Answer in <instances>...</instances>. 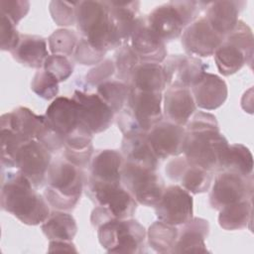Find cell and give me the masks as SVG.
Instances as JSON below:
<instances>
[{
    "label": "cell",
    "mask_w": 254,
    "mask_h": 254,
    "mask_svg": "<svg viewBox=\"0 0 254 254\" xmlns=\"http://www.w3.org/2000/svg\"><path fill=\"white\" fill-rule=\"evenodd\" d=\"M246 4L245 1L231 0L208 2L204 17L217 34L225 37L235 28L239 14Z\"/></svg>",
    "instance_id": "obj_24"
},
{
    "label": "cell",
    "mask_w": 254,
    "mask_h": 254,
    "mask_svg": "<svg viewBox=\"0 0 254 254\" xmlns=\"http://www.w3.org/2000/svg\"><path fill=\"white\" fill-rule=\"evenodd\" d=\"M76 30L95 49L107 53L122 45L110 16L107 1H77Z\"/></svg>",
    "instance_id": "obj_5"
},
{
    "label": "cell",
    "mask_w": 254,
    "mask_h": 254,
    "mask_svg": "<svg viewBox=\"0 0 254 254\" xmlns=\"http://www.w3.org/2000/svg\"><path fill=\"white\" fill-rule=\"evenodd\" d=\"M110 16L122 45L128 44L139 15V1H107Z\"/></svg>",
    "instance_id": "obj_30"
},
{
    "label": "cell",
    "mask_w": 254,
    "mask_h": 254,
    "mask_svg": "<svg viewBox=\"0 0 254 254\" xmlns=\"http://www.w3.org/2000/svg\"><path fill=\"white\" fill-rule=\"evenodd\" d=\"M79 41L76 32L69 29H58L54 31L49 39V51L52 55L72 57L76 45Z\"/></svg>",
    "instance_id": "obj_38"
},
{
    "label": "cell",
    "mask_w": 254,
    "mask_h": 254,
    "mask_svg": "<svg viewBox=\"0 0 254 254\" xmlns=\"http://www.w3.org/2000/svg\"><path fill=\"white\" fill-rule=\"evenodd\" d=\"M30 180L18 170L6 172L2 168L0 205L26 225L42 224L50 215V204Z\"/></svg>",
    "instance_id": "obj_2"
},
{
    "label": "cell",
    "mask_w": 254,
    "mask_h": 254,
    "mask_svg": "<svg viewBox=\"0 0 254 254\" xmlns=\"http://www.w3.org/2000/svg\"><path fill=\"white\" fill-rule=\"evenodd\" d=\"M129 44L142 63L162 64L168 56L166 43L148 27L144 16L138 18Z\"/></svg>",
    "instance_id": "obj_20"
},
{
    "label": "cell",
    "mask_w": 254,
    "mask_h": 254,
    "mask_svg": "<svg viewBox=\"0 0 254 254\" xmlns=\"http://www.w3.org/2000/svg\"><path fill=\"white\" fill-rule=\"evenodd\" d=\"M84 170L63 156L52 161L49 168L44 196L54 209L71 211L77 205L84 190Z\"/></svg>",
    "instance_id": "obj_4"
},
{
    "label": "cell",
    "mask_w": 254,
    "mask_h": 254,
    "mask_svg": "<svg viewBox=\"0 0 254 254\" xmlns=\"http://www.w3.org/2000/svg\"><path fill=\"white\" fill-rule=\"evenodd\" d=\"M52 161V152L34 139L23 143L18 148L14 156V168L27 177L36 189H40L46 185Z\"/></svg>",
    "instance_id": "obj_12"
},
{
    "label": "cell",
    "mask_w": 254,
    "mask_h": 254,
    "mask_svg": "<svg viewBox=\"0 0 254 254\" xmlns=\"http://www.w3.org/2000/svg\"><path fill=\"white\" fill-rule=\"evenodd\" d=\"M185 129L183 154L186 160L215 174L229 145L219 130L216 117L208 112L195 111Z\"/></svg>",
    "instance_id": "obj_1"
},
{
    "label": "cell",
    "mask_w": 254,
    "mask_h": 254,
    "mask_svg": "<svg viewBox=\"0 0 254 254\" xmlns=\"http://www.w3.org/2000/svg\"><path fill=\"white\" fill-rule=\"evenodd\" d=\"M1 50L11 52L19 43L21 34L16 25L6 16L1 15Z\"/></svg>",
    "instance_id": "obj_46"
},
{
    "label": "cell",
    "mask_w": 254,
    "mask_h": 254,
    "mask_svg": "<svg viewBox=\"0 0 254 254\" xmlns=\"http://www.w3.org/2000/svg\"><path fill=\"white\" fill-rule=\"evenodd\" d=\"M76 2L68 1H51L49 4V11L58 26L67 27L75 25Z\"/></svg>",
    "instance_id": "obj_41"
},
{
    "label": "cell",
    "mask_w": 254,
    "mask_h": 254,
    "mask_svg": "<svg viewBox=\"0 0 254 254\" xmlns=\"http://www.w3.org/2000/svg\"><path fill=\"white\" fill-rule=\"evenodd\" d=\"M190 89L196 107L203 110L217 109L225 102L228 95V88L224 79L207 71Z\"/></svg>",
    "instance_id": "obj_23"
},
{
    "label": "cell",
    "mask_w": 254,
    "mask_h": 254,
    "mask_svg": "<svg viewBox=\"0 0 254 254\" xmlns=\"http://www.w3.org/2000/svg\"><path fill=\"white\" fill-rule=\"evenodd\" d=\"M121 184L137 203L145 206H155L165 189L157 171L128 162H124Z\"/></svg>",
    "instance_id": "obj_10"
},
{
    "label": "cell",
    "mask_w": 254,
    "mask_h": 254,
    "mask_svg": "<svg viewBox=\"0 0 254 254\" xmlns=\"http://www.w3.org/2000/svg\"><path fill=\"white\" fill-rule=\"evenodd\" d=\"M186 129L165 118L155 124L148 132V142L159 160L183 154Z\"/></svg>",
    "instance_id": "obj_18"
},
{
    "label": "cell",
    "mask_w": 254,
    "mask_h": 254,
    "mask_svg": "<svg viewBox=\"0 0 254 254\" xmlns=\"http://www.w3.org/2000/svg\"><path fill=\"white\" fill-rule=\"evenodd\" d=\"M73 63L68 57L60 55H50L45 63L43 68L52 73L59 82L65 81L73 72Z\"/></svg>",
    "instance_id": "obj_42"
},
{
    "label": "cell",
    "mask_w": 254,
    "mask_h": 254,
    "mask_svg": "<svg viewBox=\"0 0 254 254\" xmlns=\"http://www.w3.org/2000/svg\"><path fill=\"white\" fill-rule=\"evenodd\" d=\"M121 153L125 162L154 171L159 168V159L148 142L147 133L124 135L121 143Z\"/></svg>",
    "instance_id": "obj_29"
},
{
    "label": "cell",
    "mask_w": 254,
    "mask_h": 254,
    "mask_svg": "<svg viewBox=\"0 0 254 254\" xmlns=\"http://www.w3.org/2000/svg\"><path fill=\"white\" fill-rule=\"evenodd\" d=\"M167 177L190 193L197 194L209 190L214 173L190 164L183 156L173 157L165 168Z\"/></svg>",
    "instance_id": "obj_17"
},
{
    "label": "cell",
    "mask_w": 254,
    "mask_h": 254,
    "mask_svg": "<svg viewBox=\"0 0 254 254\" xmlns=\"http://www.w3.org/2000/svg\"><path fill=\"white\" fill-rule=\"evenodd\" d=\"M207 4L204 1H169L144 17L148 27L167 44L181 37L185 28L198 18Z\"/></svg>",
    "instance_id": "obj_6"
},
{
    "label": "cell",
    "mask_w": 254,
    "mask_h": 254,
    "mask_svg": "<svg viewBox=\"0 0 254 254\" xmlns=\"http://www.w3.org/2000/svg\"><path fill=\"white\" fill-rule=\"evenodd\" d=\"M220 171L233 172L248 177L253 175V156L250 150L243 144H229L225 150L219 165ZM216 172V173H217Z\"/></svg>",
    "instance_id": "obj_33"
},
{
    "label": "cell",
    "mask_w": 254,
    "mask_h": 254,
    "mask_svg": "<svg viewBox=\"0 0 254 254\" xmlns=\"http://www.w3.org/2000/svg\"><path fill=\"white\" fill-rule=\"evenodd\" d=\"M93 134L81 123L64 140L63 157L71 164L86 169L93 156Z\"/></svg>",
    "instance_id": "obj_26"
},
{
    "label": "cell",
    "mask_w": 254,
    "mask_h": 254,
    "mask_svg": "<svg viewBox=\"0 0 254 254\" xmlns=\"http://www.w3.org/2000/svg\"><path fill=\"white\" fill-rule=\"evenodd\" d=\"M1 137V166L3 168H14V156L18 148L25 142L24 137L7 127H0Z\"/></svg>",
    "instance_id": "obj_39"
},
{
    "label": "cell",
    "mask_w": 254,
    "mask_h": 254,
    "mask_svg": "<svg viewBox=\"0 0 254 254\" xmlns=\"http://www.w3.org/2000/svg\"><path fill=\"white\" fill-rule=\"evenodd\" d=\"M129 92L130 86L117 78H111L96 87V93L110 106L115 115L126 105Z\"/></svg>",
    "instance_id": "obj_36"
},
{
    "label": "cell",
    "mask_w": 254,
    "mask_h": 254,
    "mask_svg": "<svg viewBox=\"0 0 254 254\" xmlns=\"http://www.w3.org/2000/svg\"><path fill=\"white\" fill-rule=\"evenodd\" d=\"M90 222L107 253L140 254L146 251L147 231L136 219L114 217L105 207L96 205L91 211Z\"/></svg>",
    "instance_id": "obj_3"
},
{
    "label": "cell",
    "mask_w": 254,
    "mask_h": 254,
    "mask_svg": "<svg viewBox=\"0 0 254 254\" xmlns=\"http://www.w3.org/2000/svg\"><path fill=\"white\" fill-rule=\"evenodd\" d=\"M129 86L141 91L163 93L167 88V80L162 64L141 63L135 68Z\"/></svg>",
    "instance_id": "obj_31"
},
{
    "label": "cell",
    "mask_w": 254,
    "mask_h": 254,
    "mask_svg": "<svg viewBox=\"0 0 254 254\" xmlns=\"http://www.w3.org/2000/svg\"><path fill=\"white\" fill-rule=\"evenodd\" d=\"M163 93L130 87L124 108L116 115L118 128L124 135L147 133L163 117Z\"/></svg>",
    "instance_id": "obj_7"
},
{
    "label": "cell",
    "mask_w": 254,
    "mask_h": 254,
    "mask_svg": "<svg viewBox=\"0 0 254 254\" xmlns=\"http://www.w3.org/2000/svg\"><path fill=\"white\" fill-rule=\"evenodd\" d=\"M106 53L92 47L84 38L79 37L72 58L74 62L82 65H96L104 60Z\"/></svg>",
    "instance_id": "obj_43"
},
{
    "label": "cell",
    "mask_w": 254,
    "mask_h": 254,
    "mask_svg": "<svg viewBox=\"0 0 254 254\" xmlns=\"http://www.w3.org/2000/svg\"><path fill=\"white\" fill-rule=\"evenodd\" d=\"M223 38L210 27L203 16L196 18L185 28L181 36V43L188 56L207 58L213 56Z\"/></svg>",
    "instance_id": "obj_15"
},
{
    "label": "cell",
    "mask_w": 254,
    "mask_h": 254,
    "mask_svg": "<svg viewBox=\"0 0 254 254\" xmlns=\"http://www.w3.org/2000/svg\"><path fill=\"white\" fill-rule=\"evenodd\" d=\"M47 125L64 140L80 124L76 102L67 96H58L44 114Z\"/></svg>",
    "instance_id": "obj_21"
},
{
    "label": "cell",
    "mask_w": 254,
    "mask_h": 254,
    "mask_svg": "<svg viewBox=\"0 0 254 254\" xmlns=\"http://www.w3.org/2000/svg\"><path fill=\"white\" fill-rule=\"evenodd\" d=\"M13 59L24 66L41 69L50 56L46 39L37 35L21 34L19 43L10 52Z\"/></svg>",
    "instance_id": "obj_28"
},
{
    "label": "cell",
    "mask_w": 254,
    "mask_h": 254,
    "mask_svg": "<svg viewBox=\"0 0 254 254\" xmlns=\"http://www.w3.org/2000/svg\"><path fill=\"white\" fill-rule=\"evenodd\" d=\"M162 65L166 74L167 87L178 85L190 88L207 68V65L198 58L180 54L167 56Z\"/></svg>",
    "instance_id": "obj_19"
},
{
    "label": "cell",
    "mask_w": 254,
    "mask_h": 254,
    "mask_svg": "<svg viewBox=\"0 0 254 254\" xmlns=\"http://www.w3.org/2000/svg\"><path fill=\"white\" fill-rule=\"evenodd\" d=\"M208 233V221L201 217H192L190 221L179 227L178 239L172 254L208 252L205 245Z\"/></svg>",
    "instance_id": "obj_25"
},
{
    "label": "cell",
    "mask_w": 254,
    "mask_h": 254,
    "mask_svg": "<svg viewBox=\"0 0 254 254\" xmlns=\"http://www.w3.org/2000/svg\"><path fill=\"white\" fill-rule=\"evenodd\" d=\"M45 236L50 240L72 241L77 233V224L68 211L54 209L41 224Z\"/></svg>",
    "instance_id": "obj_32"
},
{
    "label": "cell",
    "mask_w": 254,
    "mask_h": 254,
    "mask_svg": "<svg viewBox=\"0 0 254 254\" xmlns=\"http://www.w3.org/2000/svg\"><path fill=\"white\" fill-rule=\"evenodd\" d=\"M154 207L158 220L171 225L181 226L193 217L192 196L180 185L165 188Z\"/></svg>",
    "instance_id": "obj_13"
},
{
    "label": "cell",
    "mask_w": 254,
    "mask_h": 254,
    "mask_svg": "<svg viewBox=\"0 0 254 254\" xmlns=\"http://www.w3.org/2000/svg\"><path fill=\"white\" fill-rule=\"evenodd\" d=\"M209 191V204L213 209L220 210L224 206L244 199H253V175L244 177L233 172L220 171L215 173Z\"/></svg>",
    "instance_id": "obj_11"
},
{
    "label": "cell",
    "mask_w": 254,
    "mask_h": 254,
    "mask_svg": "<svg viewBox=\"0 0 254 254\" xmlns=\"http://www.w3.org/2000/svg\"><path fill=\"white\" fill-rule=\"evenodd\" d=\"M196 105L190 88L171 85L163 94V117L175 124L185 127L193 113Z\"/></svg>",
    "instance_id": "obj_22"
},
{
    "label": "cell",
    "mask_w": 254,
    "mask_h": 254,
    "mask_svg": "<svg viewBox=\"0 0 254 254\" xmlns=\"http://www.w3.org/2000/svg\"><path fill=\"white\" fill-rule=\"evenodd\" d=\"M1 15L6 16L16 26L26 17L30 10V2L22 0H1Z\"/></svg>",
    "instance_id": "obj_45"
},
{
    "label": "cell",
    "mask_w": 254,
    "mask_h": 254,
    "mask_svg": "<svg viewBox=\"0 0 254 254\" xmlns=\"http://www.w3.org/2000/svg\"><path fill=\"white\" fill-rule=\"evenodd\" d=\"M84 190L89 199L105 207L114 217L131 218L136 212L137 201L121 183H108L86 177Z\"/></svg>",
    "instance_id": "obj_9"
},
{
    "label": "cell",
    "mask_w": 254,
    "mask_h": 254,
    "mask_svg": "<svg viewBox=\"0 0 254 254\" xmlns=\"http://www.w3.org/2000/svg\"><path fill=\"white\" fill-rule=\"evenodd\" d=\"M49 252H77L74 244L71 241H57L52 240L49 244Z\"/></svg>",
    "instance_id": "obj_47"
},
{
    "label": "cell",
    "mask_w": 254,
    "mask_h": 254,
    "mask_svg": "<svg viewBox=\"0 0 254 254\" xmlns=\"http://www.w3.org/2000/svg\"><path fill=\"white\" fill-rule=\"evenodd\" d=\"M122 153L114 149L99 150L93 154L89 164V176L95 180L108 183H121L124 166Z\"/></svg>",
    "instance_id": "obj_27"
},
{
    "label": "cell",
    "mask_w": 254,
    "mask_h": 254,
    "mask_svg": "<svg viewBox=\"0 0 254 254\" xmlns=\"http://www.w3.org/2000/svg\"><path fill=\"white\" fill-rule=\"evenodd\" d=\"M179 234V227L161 220L153 222L147 230L149 246L161 254H172Z\"/></svg>",
    "instance_id": "obj_35"
},
{
    "label": "cell",
    "mask_w": 254,
    "mask_h": 254,
    "mask_svg": "<svg viewBox=\"0 0 254 254\" xmlns=\"http://www.w3.org/2000/svg\"><path fill=\"white\" fill-rule=\"evenodd\" d=\"M115 73L116 69L114 62L106 59L88 70V72L85 74V81L88 85L97 87L104 81L111 79Z\"/></svg>",
    "instance_id": "obj_44"
},
{
    "label": "cell",
    "mask_w": 254,
    "mask_h": 254,
    "mask_svg": "<svg viewBox=\"0 0 254 254\" xmlns=\"http://www.w3.org/2000/svg\"><path fill=\"white\" fill-rule=\"evenodd\" d=\"M72 99L77 104L79 122L92 134L104 132L113 123L115 113L97 93L75 89Z\"/></svg>",
    "instance_id": "obj_14"
},
{
    "label": "cell",
    "mask_w": 254,
    "mask_h": 254,
    "mask_svg": "<svg viewBox=\"0 0 254 254\" xmlns=\"http://www.w3.org/2000/svg\"><path fill=\"white\" fill-rule=\"evenodd\" d=\"M59 80L44 68L39 69L34 74L31 81V89L41 98L51 100L58 97L60 91Z\"/></svg>",
    "instance_id": "obj_40"
},
{
    "label": "cell",
    "mask_w": 254,
    "mask_h": 254,
    "mask_svg": "<svg viewBox=\"0 0 254 254\" xmlns=\"http://www.w3.org/2000/svg\"><path fill=\"white\" fill-rule=\"evenodd\" d=\"M254 38L251 28L239 20L235 28L227 34L214 52L216 67L224 76L236 73L245 64L252 67Z\"/></svg>",
    "instance_id": "obj_8"
},
{
    "label": "cell",
    "mask_w": 254,
    "mask_h": 254,
    "mask_svg": "<svg viewBox=\"0 0 254 254\" xmlns=\"http://www.w3.org/2000/svg\"><path fill=\"white\" fill-rule=\"evenodd\" d=\"M253 199H244L224 206L218 214V223L224 230H240L252 222Z\"/></svg>",
    "instance_id": "obj_34"
},
{
    "label": "cell",
    "mask_w": 254,
    "mask_h": 254,
    "mask_svg": "<svg viewBox=\"0 0 254 254\" xmlns=\"http://www.w3.org/2000/svg\"><path fill=\"white\" fill-rule=\"evenodd\" d=\"M141 63V60L133 51L129 43L121 46L115 54L114 62L117 79L130 85L133 72Z\"/></svg>",
    "instance_id": "obj_37"
},
{
    "label": "cell",
    "mask_w": 254,
    "mask_h": 254,
    "mask_svg": "<svg viewBox=\"0 0 254 254\" xmlns=\"http://www.w3.org/2000/svg\"><path fill=\"white\" fill-rule=\"evenodd\" d=\"M0 127L14 130L27 141L35 139L42 144L47 143L53 134L52 129L46 123L44 115L36 114L24 106H19L10 112L2 114Z\"/></svg>",
    "instance_id": "obj_16"
}]
</instances>
